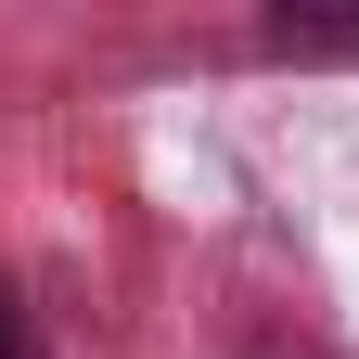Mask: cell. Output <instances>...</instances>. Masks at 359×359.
Instances as JSON below:
<instances>
[{
  "label": "cell",
  "mask_w": 359,
  "mask_h": 359,
  "mask_svg": "<svg viewBox=\"0 0 359 359\" xmlns=\"http://www.w3.org/2000/svg\"><path fill=\"white\" fill-rule=\"evenodd\" d=\"M257 359H321V346H257Z\"/></svg>",
  "instance_id": "2"
},
{
  "label": "cell",
  "mask_w": 359,
  "mask_h": 359,
  "mask_svg": "<svg viewBox=\"0 0 359 359\" xmlns=\"http://www.w3.org/2000/svg\"><path fill=\"white\" fill-rule=\"evenodd\" d=\"M0 359H39V321H26V295L0 283Z\"/></svg>",
  "instance_id": "1"
}]
</instances>
